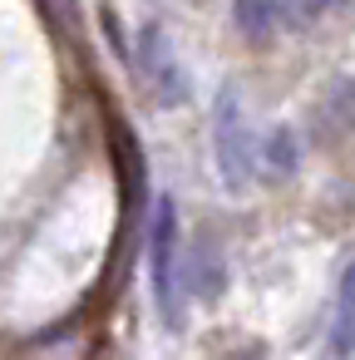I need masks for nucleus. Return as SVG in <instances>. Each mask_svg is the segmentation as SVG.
I'll list each match as a JSON object with an SVG mask.
<instances>
[{"label":"nucleus","instance_id":"nucleus-1","mask_svg":"<svg viewBox=\"0 0 355 360\" xmlns=\"http://www.w3.org/2000/svg\"><path fill=\"white\" fill-rule=\"evenodd\" d=\"M148 276H153V306L168 330H183V271H178V207L173 198H158L153 227H148Z\"/></svg>","mask_w":355,"mask_h":360},{"label":"nucleus","instance_id":"nucleus-2","mask_svg":"<svg viewBox=\"0 0 355 360\" xmlns=\"http://www.w3.org/2000/svg\"><path fill=\"white\" fill-rule=\"evenodd\" d=\"M212 143H217V168H222V183L237 193L247 178H252V134H247V119H242V104L232 89H222L212 99Z\"/></svg>","mask_w":355,"mask_h":360},{"label":"nucleus","instance_id":"nucleus-3","mask_svg":"<svg viewBox=\"0 0 355 360\" xmlns=\"http://www.w3.org/2000/svg\"><path fill=\"white\" fill-rule=\"evenodd\" d=\"M138 70H143L148 89H153L163 104H183V99H188V75H183V65H178L168 35H163L158 25H143V35H138Z\"/></svg>","mask_w":355,"mask_h":360},{"label":"nucleus","instance_id":"nucleus-4","mask_svg":"<svg viewBox=\"0 0 355 360\" xmlns=\"http://www.w3.org/2000/svg\"><path fill=\"white\" fill-rule=\"evenodd\" d=\"M330 350L345 360L355 355V262L340 271V291H335V321H330Z\"/></svg>","mask_w":355,"mask_h":360},{"label":"nucleus","instance_id":"nucleus-5","mask_svg":"<svg viewBox=\"0 0 355 360\" xmlns=\"http://www.w3.org/2000/svg\"><path fill=\"white\" fill-rule=\"evenodd\" d=\"M316 124L335 139V134H345V129H355V79H335L330 89H325V99L316 104Z\"/></svg>","mask_w":355,"mask_h":360},{"label":"nucleus","instance_id":"nucleus-6","mask_svg":"<svg viewBox=\"0 0 355 360\" xmlns=\"http://www.w3.org/2000/svg\"><path fill=\"white\" fill-rule=\"evenodd\" d=\"M232 20L247 40H266L276 25H281V0H237L232 6Z\"/></svg>","mask_w":355,"mask_h":360},{"label":"nucleus","instance_id":"nucleus-7","mask_svg":"<svg viewBox=\"0 0 355 360\" xmlns=\"http://www.w3.org/2000/svg\"><path fill=\"white\" fill-rule=\"evenodd\" d=\"M193 296H202V301H217L222 296V286H227V271H222V257H217V247L207 242L198 257H193Z\"/></svg>","mask_w":355,"mask_h":360},{"label":"nucleus","instance_id":"nucleus-8","mask_svg":"<svg viewBox=\"0 0 355 360\" xmlns=\"http://www.w3.org/2000/svg\"><path fill=\"white\" fill-rule=\"evenodd\" d=\"M262 163H266L271 173L291 178L296 163H301V143H296V134H291V129H271V134H266V148H262Z\"/></svg>","mask_w":355,"mask_h":360},{"label":"nucleus","instance_id":"nucleus-9","mask_svg":"<svg viewBox=\"0 0 355 360\" xmlns=\"http://www.w3.org/2000/svg\"><path fill=\"white\" fill-rule=\"evenodd\" d=\"M335 6H340V0H301L306 15H325V11H335Z\"/></svg>","mask_w":355,"mask_h":360},{"label":"nucleus","instance_id":"nucleus-10","mask_svg":"<svg viewBox=\"0 0 355 360\" xmlns=\"http://www.w3.org/2000/svg\"><path fill=\"white\" fill-rule=\"evenodd\" d=\"M232 360H257V350H247V355H232Z\"/></svg>","mask_w":355,"mask_h":360}]
</instances>
